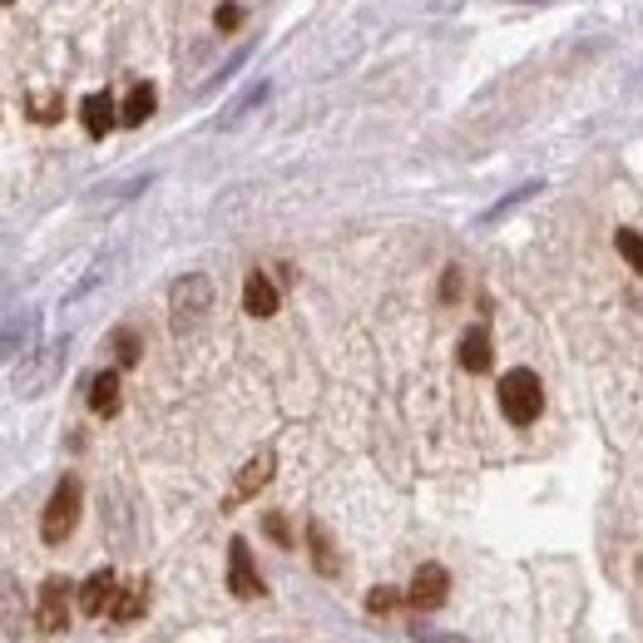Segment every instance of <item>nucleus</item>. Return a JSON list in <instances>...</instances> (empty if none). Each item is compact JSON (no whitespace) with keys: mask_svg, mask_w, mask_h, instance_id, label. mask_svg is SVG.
I'll list each match as a JSON object with an SVG mask.
<instances>
[{"mask_svg":"<svg viewBox=\"0 0 643 643\" xmlns=\"http://www.w3.org/2000/svg\"><path fill=\"white\" fill-rule=\"evenodd\" d=\"M500 411H505L510 426H530V421H540L545 386H540V376H535L530 366H510V372L500 376Z\"/></svg>","mask_w":643,"mask_h":643,"instance_id":"f257e3e1","label":"nucleus"},{"mask_svg":"<svg viewBox=\"0 0 643 643\" xmlns=\"http://www.w3.org/2000/svg\"><path fill=\"white\" fill-rule=\"evenodd\" d=\"M80 505H84L80 480L65 476V480L55 485V495H50L45 515H40V540H45V545H65L70 535H75V525H80Z\"/></svg>","mask_w":643,"mask_h":643,"instance_id":"f03ea898","label":"nucleus"},{"mask_svg":"<svg viewBox=\"0 0 643 643\" xmlns=\"http://www.w3.org/2000/svg\"><path fill=\"white\" fill-rule=\"evenodd\" d=\"M214 308V282L204 278V272H184V278L174 282V292H168V312H174V332H194L198 322H204V312Z\"/></svg>","mask_w":643,"mask_h":643,"instance_id":"7ed1b4c3","label":"nucleus"},{"mask_svg":"<svg viewBox=\"0 0 643 643\" xmlns=\"http://www.w3.org/2000/svg\"><path fill=\"white\" fill-rule=\"evenodd\" d=\"M65 336L60 342H45V346H35V352H25V366L15 372V396H40V392H50L55 386V376H60V366H65Z\"/></svg>","mask_w":643,"mask_h":643,"instance_id":"20e7f679","label":"nucleus"},{"mask_svg":"<svg viewBox=\"0 0 643 643\" xmlns=\"http://www.w3.org/2000/svg\"><path fill=\"white\" fill-rule=\"evenodd\" d=\"M35 629L40 634H60L70 629V584L60 574H50L35 594Z\"/></svg>","mask_w":643,"mask_h":643,"instance_id":"39448f33","label":"nucleus"},{"mask_svg":"<svg viewBox=\"0 0 643 643\" xmlns=\"http://www.w3.org/2000/svg\"><path fill=\"white\" fill-rule=\"evenodd\" d=\"M228 589H234L238 599H258V594H262V574L252 569L248 540H234V545H228Z\"/></svg>","mask_w":643,"mask_h":643,"instance_id":"423d86ee","label":"nucleus"},{"mask_svg":"<svg viewBox=\"0 0 643 643\" xmlns=\"http://www.w3.org/2000/svg\"><path fill=\"white\" fill-rule=\"evenodd\" d=\"M446 594H450V574L440 564H421L416 569V579H411V604L416 609H440L446 604Z\"/></svg>","mask_w":643,"mask_h":643,"instance_id":"0eeeda50","label":"nucleus"},{"mask_svg":"<svg viewBox=\"0 0 643 643\" xmlns=\"http://www.w3.org/2000/svg\"><path fill=\"white\" fill-rule=\"evenodd\" d=\"M114 120H120V110H114V94L110 90H94L80 100V124L90 139H104V134L114 129Z\"/></svg>","mask_w":643,"mask_h":643,"instance_id":"6e6552de","label":"nucleus"},{"mask_svg":"<svg viewBox=\"0 0 643 643\" xmlns=\"http://www.w3.org/2000/svg\"><path fill=\"white\" fill-rule=\"evenodd\" d=\"M114 584H120L114 569H94V574L80 584V609H84V614L100 619L104 609H114V599H120V589H114Z\"/></svg>","mask_w":643,"mask_h":643,"instance_id":"1a4fd4ad","label":"nucleus"},{"mask_svg":"<svg viewBox=\"0 0 643 643\" xmlns=\"http://www.w3.org/2000/svg\"><path fill=\"white\" fill-rule=\"evenodd\" d=\"M242 312H248V318H272V312H278V288H272V278L248 272V282H242Z\"/></svg>","mask_w":643,"mask_h":643,"instance_id":"9d476101","label":"nucleus"},{"mask_svg":"<svg viewBox=\"0 0 643 643\" xmlns=\"http://www.w3.org/2000/svg\"><path fill=\"white\" fill-rule=\"evenodd\" d=\"M272 470H278V460H272V450H258V456H252L248 466L238 470V480H234V500H248V495H258L262 485L272 480Z\"/></svg>","mask_w":643,"mask_h":643,"instance_id":"9b49d317","label":"nucleus"},{"mask_svg":"<svg viewBox=\"0 0 643 643\" xmlns=\"http://www.w3.org/2000/svg\"><path fill=\"white\" fill-rule=\"evenodd\" d=\"M268 94H272V84H268V80H252V84H248V90H242V94H238V100H234V104H228V110H224V114H218V129H238V124H242V120H248V114H252V110H258V104H268Z\"/></svg>","mask_w":643,"mask_h":643,"instance_id":"f8f14e48","label":"nucleus"},{"mask_svg":"<svg viewBox=\"0 0 643 643\" xmlns=\"http://www.w3.org/2000/svg\"><path fill=\"white\" fill-rule=\"evenodd\" d=\"M90 406H94V416H120V406H124V386H120V372H100L90 382Z\"/></svg>","mask_w":643,"mask_h":643,"instance_id":"ddd939ff","label":"nucleus"},{"mask_svg":"<svg viewBox=\"0 0 643 643\" xmlns=\"http://www.w3.org/2000/svg\"><path fill=\"white\" fill-rule=\"evenodd\" d=\"M460 366H466L470 376L490 372V332H485V326H470V332L460 336Z\"/></svg>","mask_w":643,"mask_h":643,"instance_id":"4468645a","label":"nucleus"},{"mask_svg":"<svg viewBox=\"0 0 643 643\" xmlns=\"http://www.w3.org/2000/svg\"><path fill=\"white\" fill-rule=\"evenodd\" d=\"M154 104H159V90H154V84H134V90H129V100L120 104V124L139 129V124L154 114Z\"/></svg>","mask_w":643,"mask_h":643,"instance_id":"2eb2a0df","label":"nucleus"},{"mask_svg":"<svg viewBox=\"0 0 643 643\" xmlns=\"http://www.w3.org/2000/svg\"><path fill=\"white\" fill-rule=\"evenodd\" d=\"M144 609H149V589H144V579H139V584L120 589V599H114L110 619H114V624H134V619H139Z\"/></svg>","mask_w":643,"mask_h":643,"instance_id":"dca6fc26","label":"nucleus"},{"mask_svg":"<svg viewBox=\"0 0 643 643\" xmlns=\"http://www.w3.org/2000/svg\"><path fill=\"white\" fill-rule=\"evenodd\" d=\"M308 545H312V564H318V574H336V554H332V540H326L322 525H308Z\"/></svg>","mask_w":643,"mask_h":643,"instance_id":"f3484780","label":"nucleus"},{"mask_svg":"<svg viewBox=\"0 0 643 643\" xmlns=\"http://www.w3.org/2000/svg\"><path fill=\"white\" fill-rule=\"evenodd\" d=\"M535 194H540V178H530V184H520L510 198H500V204H495V208H485V214H480V224H500V218L510 214V208H520L525 198H535Z\"/></svg>","mask_w":643,"mask_h":643,"instance_id":"a211bd4d","label":"nucleus"},{"mask_svg":"<svg viewBox=\"0 0 643 643\" xmlns=\"http://www.w3.org/2000/svg\"><path fill=\"white\" fill-rule=\"evenodd\" d=\"M35 332H40V312H25V322H10V332H6V356H15L20 352V336H25V346L35 352Z\"/></svg>","mask_w":643,"mask_h":643,"instance_id":"6ab92c4d","label":"nucleus"},{"mask_svg":"<svg viewBox=\"0 0 643 643\" xmlns=\"http://www.w3.org/2000/svg\"><path fill=\"white\" fill-rule=\"evenodd\" d=\"M614 248H619V258L629 262V268L643 278V234H634V228H619L614 234Z\"/></svg>","mask_w":643,"mask_h":643,"instance_id":"aec40b11","label":"nucleus"},{"mask_svg":"<svg viewBox=\"0 0 643 643\" xmlns=\"http://www.w3.org/2000/svg\"><path fill=\"white\" fill-rule=\"evenodd\" d=\"M6 639H20V589L6 574Z\"/></svg>","mask_w":643,"mask_h":643,"instance_id":"412c9836","label":"nucleus"},{"mask_svg":"<svg viewBox=\"0 0 643 643\" xmlns=\"http://www.w3.org/2000/svg\"><path fill=\"white\" fill-rule=\"evenodd\" d=\"M114 356H120V366L139 362V336H134L129 326H120V332H114Z\"/></svg>","mask_w":643,"mask_h":643,"instance_id":"4be33fe9","label":"nucleus"},{"mask_svg":"<svg viewBox=\"0 0 643 643\" xmlns=\"http://www.w3.org/2000/svg\"><path fill=\"white\" fill-rule=\"evenodd\" d=\"M104 278H110V258H94V268H90V278H84V282H80V288H75V292H70V302H80V298H90V292H94V288H100V282H104Z\"/></svg>","mask_w":643,"mask_h":643,"instance_id":"5701e85b","label":"nucleus"},{"mask_svg":"<svg viewBox=\"0 0 643 643\" xmlns=\"http://www.w3.org/2000/svg\"><path fill=\"white\" fill-rule=\"evenodd\" d=\"M402 604V594H396V589H372V594H366V609H372V614H392V609Z\"/></svg>","mask_w":643,"mask_h":643,"instance_id":"b1692460","label":"nucleus"},{"mask_svg":"<svg viewBox=\"0 0 643 643\" xmlns=\"http://www.w3.org/2000/svg\"><path fill=\"white\" fill-rule=\"evenodd\" d=\"M214 20H218V30H238L242 25V6H234V0H228V6L214 10Z\"/></svg>","mask_w":643,"mask_h":643,"instance_id":"393cba45","label":"nucleus"},{"mask_svg":"<svg viewBox=\"0 0 643 643\" xmlns=\"http://www.w3.org/2000/svg\"><path fill=\"white\" fill-rule=\"evenodd\" d=\"M25 110H30V120L50 124V120H55V114H60V104H50V94H40V100H35V104H25Z\"/></svg>","mask_w":643,"mask_h":643,"instance_id":"a878e982","label":"nucleus"},{"mask_svg":"<svg viewBox=\"0 0 643 643\" xmlns=\"http://www.w3.org/2000/svg\"><path fill=\"white\" fill-rule=\"evenodd\" d=\"M460 298V268H446V278H440V302H456Z\"/></svg>","mask_w":643,"mask_h":643,"instance_id":"bb28decb","label":"nucleus"},{"mask_svg":"<svg viewBox=\"0 0 643 643\" xmlns=\"http://www.w3.org/2000/svg\"><path fill=\"white\" fill-rule=\"evenodd\" d=\"M268 535H272V540L282 545V550H288V545H292V535H288V520H282V515H268Z\"/></svg>","mask_w":643,"mask_h":643,"instance_id":"cd10ccee","label":"nucleus"},{"mask_svg":"<svg viewBox=\"0 0 643 643\" xmlns=\"http://www.w3.org/2000/svg\"><path fill=\"white\" fill-rule=\"evenodd\" d=\"M520 6H540V0H520Z\"/></svg>","mask_w":643,"mask_h":643,"instance_id":"c85d7f7f","label":"nucleus"},{"mask_svg":"<svg viewBox=\"0 0 643 643\" xmlns=\"http://www.w3.org/2000/svg\"><path fill=\"white\" fill-rule=\"evenodd\" d=\"M6 6H15V0H6Z\"/></svg>","mask_w":643,"mask_h":643,"instance_id":"c756f323","label":"nucleus"}]
</instances>
